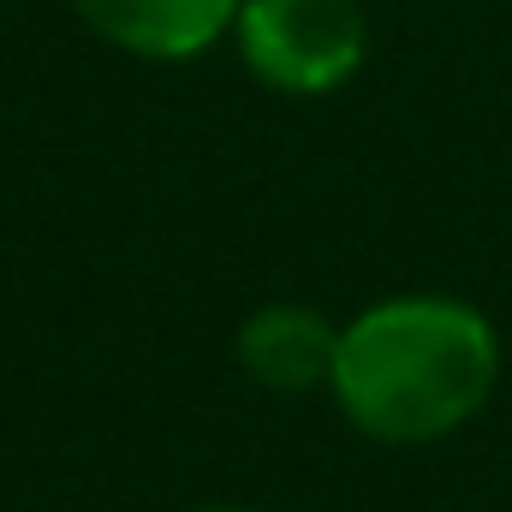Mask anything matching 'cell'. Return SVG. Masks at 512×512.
<instances>
[{"instance_id": "6da1fadb", "label": "cell", "mask_w": 512, "mask_h": 512, "mask_svg": "<svg viewBox=\"0 0 512 512\" xmlns=\"http://www.w3.org/2000/svg\"><path fill=\"white\" fill-rule=\"evenodd\" d=\"M501 387L495 322L447 292H399L340 322L328 393L382 447H429L483 417Z\"/></svg>"}, {"instance_id": "7a4b0ae2", "label": "cell", "mask_w": 512, "mask_h": 512, "mask_svg": "<svg viewBox=\"0 0 512 512\" xmlns=\"http://www.w3.org/2000/svg\"><path fill=\"white\" fill-rule=\"evenodd\" d=\"M233 48L274 96H334L370 54L364 0H239Z\"/></svg>"}, {"instance_id": "3957f363", "label": "cell", "mask_w": 512, "mask_h": 512, "mask_svg": "<svg viewBox=\"0 0 512 512\" xmlns=\"http://www.w3.org/2000/svg\"><path fill=\"white\" fill-rule=\"evenodd\" d=\"M340 322L316 304H256L233 334V358L262 393H328Z\"/></svg>"}, {"instance_id": "277c9868", "label": "cell", "mask_w": 512, "mask_h": 512, "mask_svg": "<svg viewBox=\"0 0 512 512\" xmlns=\"http://www.w3.org/2000/svg\"><path fill=\"white\" fill-rule=\"evenodd\" d=\"M72 12L120 54L179 66L233 36L239 0H72Z\"/></svg>"}, {"instance_id": "5b68a950", "label": "cell", "mask_w": 512, "mask_h": 512, "mask_svg": "<svg viewBox=\"0 0 512 512\" xmlns=\"http://www.w3.org/2000/svg\"><path fill=\"white\" fill-rule=\"evenodd\" d=\"M197 512H268V507H239V501H215V507H197Z\"/></svg>"}]
</instances>
